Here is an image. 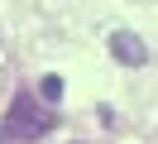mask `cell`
Returning <instances> with one entry per match:
<instances>
[{"mask_svg": "<svg viewBox=\"0 0 158 144\" xmlns=\"http://www.w3.org/2000/svg\"><path fill=\"white\" fill-rule=\"evenodd\" d=\"M39 96H43L48 106H53V101H62V77H58V72H48V77H43V91H39Z\"/></svg>", "mask_w": 158, "mask_h": 144, "instance_id": "obj_3", "label": "cell"}, {"mask_svg": "<svg viewBox=\"0 0 158 144\" xmlns=\"http://www.w3.org/2000/svg\"><path fill=\"white\" fill-rule=\"evenodd\" d=\"M53 130V111H43L34 91H15L10 111L0 115V139H43Z\"/></svg>", "mask_w": 158, "mask_h": 144, "instance_id": "obj_1", "label": "cell"}, {"mask_svg": "<svg viewBox=\"0 0 158 144\" xmlns=\"http://www.w3.org/2000/svg\"><path fill=\"white\" fill-rule=\"evenodd\" d=\"M110 58L125 63V67H144L148 63V43L139 34H129V29H115V34H110Z\"/></svg>", "mask_w": 158, "mask_h": 144, "instance_id": "obj_2", "label": "cell"}]
</instances>
